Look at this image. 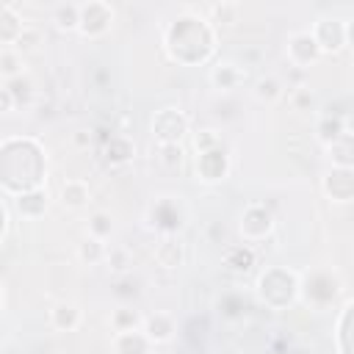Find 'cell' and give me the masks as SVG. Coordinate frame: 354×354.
Wrapping results in <instances>:
<instances>
[{
	"instance_id": "cell-1",
	"label": "cell",
	"mask_w": 354,
	"mask_h": 354,
	"mask_svg": "<svg viewBox=\"0 0 354 354\" xmlns=\"http://www.w3.org/2000/svg\"><path fill=\"white\" fill-rule=\"evenodd\" d=\"M257 290H260V299H263L268 307H277V310H279V296H277V293H282V301L290 304V301L299 296V279H296L293 271L268 268V271L260 274Z\"/></svg>"
},
{
	"instance_id": "cell-2",
	"label": "cell",
	"mask_w": 354,
	"mask_h": 354,
	"mask_svg": "<svg viewBox=\"0 0 354 354\" xmlns=\"http://www.w3.org/2000/svg\"><path fill=\"white\" fill-rule=\"evenodd\" d=\"M188 133V116L177 108H160L152 116V136L158 144H180Z\"/></svg>"
},
{
	"instance_id": "cell-3",
	"label": "cell",
	"mask_w": 354,
	"mask_h": 354,
	"mask_svg": "<svg viewBox=\"0 0 354 354\" xmlns=\"http://www.w3.org/2000/svg\"><path fill=\"white\" fill-rule=\"evenodd\" d=\"M113 22V8L102 0H88V3H80V33L88 36V39H97L102 33H108Z\"/></svg>"
},
{
	"instance_id": "cell-4",
	"label": "cell",
	"mask_w": 354,
	"mask_h": 354,
	"mask_svg": "<svg viewBox=\"0 0 354 354\" xmlns=\"http://www.w3.org/2000/svg\"><path fill=\"white\" fill-rule=\"evenodd\" d=\"M243 241H263L266 235H271L274 230V216L266 205H249L241 213V224H238Z\"/></svg>"
},
{
	"instance_id": "cell-5",
	"label": "cell",
	"mask_w": 354,
	"mask_h": 354,
	"mask_svg": "<svg viewBox=\"0 0 354 354\" xmlns=\"http://www.w3.org/2000/svg\"><path fill=\"white\" fill-rule=\"evenodd\" d=\"M321 55H324V53H321L318 41L313 39V33H310V30L290 33V39H288V61H290L293 66L304 69V66L315 64Z\"/></svg>"
},
{
	"instance_id": "cell-6",
	"label": "cell",
	"mask_w": 354,
	"mask_h": 354,
	"mask_svg": "<svg viewBox=\"0 0 354 354\" xmlns=\"http://www.w3.org/2000/svg\"><path fill=\"white\" fill-rule=\"evenodd\" d=\"M313 39L318 41V47H321V53H337L343 44H346V22H340V19H329V17H321V19H315V25H313Z\"/></svg>"
},
{
	"instance_id": "cell-7",
	"label": "cell",
	"mask_w": 354,
	"mask_h": 354,
	"mask_svg": "<svg viewBox=\"0 0 354 354\" xmlns=\"http://www.w3.org/2000/svg\"><path fill=\"white\" fill-rule=\"evenodd\" d=\"M321 188L332 202H354V169L332 166L324 174Z\"/></svg>"
},
{
	"instance_id": "cell-8",
	"label": "cell",
	"mask_w": 354,
	"mask_h": 354,
	"mask_svg": "<svg viewBox=\"0 0 354 354\" xmlns=\"http://www.w3.org/2000/svg\"><path fill=\"white\" fill-rule=\"evenodd\" d=\"M227 171H230V158H227V152L221 147L196 158V174L205 183H218V180L227 177Z\"/></svg>"
},
{
	"instance_id": "cell-9",
	"label": "cell",
	"mask_w": 354,
	"mask_h": 354,
	"mask_svg": "<svg viewBox=\"0 0 354 354\" xmlns=\"http://www.w3.org/2000/svg\"><path fill=\"white\" fill-rule=\"evenodd\" d=\"M14 207L22 218H41L47 213V191L44 188H25L14 196Z\"/></svg>"
},
{
	"instance_id": "cell-10",
	"label": "cell",
	"mask_w": 354,
	"mask_h": 354,
	"mask_svg": "<svg viewBox=\"0 0 354 354\" xmlns=\"http://www.w3.org/2000/svg\"><path fill=\"white\" fill-rule=\"evenodd\" d=\"M144 335L149 337V343H169L177 332V324L169 313H152V315H144Z\"/></svg>"
},
{
	"instance_id": "cell-11",
	"label": "cell",
	"mask_w": 354,
	"mask_h": 354,
	"mask_svg": "<svg viewBox=\"0 0 354 354\" xmlns=\"http://www.w3.org/2000/svg\"><path fill=\"white\" fill-rule=\"evenodd\" d=\"M155 260L163 268H180L185 263V246L177 235H166L158 246H155Z\"/></svg>"
},
{
	"instance_id": "cell-12",
	"label": "cell",
	"mask_w": 354,
	"mask_h": 354,
	"mask_svg": "<svg viewBox=\"0 0 354 354\" xmlns=\"http://www.w3.org/2000/svg\"><path fill=\"white\" fill-rule=\"evenodd\" d=\"M254 249L249 243H235V246H227L224 254H221V263L227 271L232 274H246L252 266H254Z\"/></svg>"
},
{
	"instance_id": "cell-13",
	"label": "cell",
	"mask_w": 354,
	"mask_h": 354,
	"mask_svg": "<svg viewBox=\"0 0 354 354\" xmlns=\"http://www.w3.org/2000/svg\"><path fill=\"white\" fill-rule=\"evenodd\" d=\"M111 346H113V354H147L152 343L144 335V329H136V332H113Z\"/></svg>"
},
{
	"instance_id": "cell-14",
	"label": "cell",
	"mask_w": 354,
	"mask_h": 354,
	"mask_svg": "<svg viewBox=\"0 0 354 354\" xmlns=\"http://www.w3.org/2000/svg\"><path fill=\"white\" fill-rule=\"evenodd\" d=\"M210 83H213V88H218V91H232L235 86L243 83V72H241L238 64L221 61V64H216V66L210 69Z\"/></svg>"
},
{
	"instance_id": "cell-15",
	"label": "cell",
	"mask_w": 354,
	"mask_h": 354,
	"mask_svg": "<svg viewBox=\"0 0 354 354\" xmlns=\"http://www.w3.org/2000/svg\"><path fill=\"white\" fill-rule=\"evenodd\" d=\"M80 307L72 304V301H58L53 310H50V324L58 329V332H75L80 326Z\"/></svg>"
},
{
	"instance_id": "cell-16",
	"label": "cell",
	"mask_w": 354,
	"mask_h": 354,
	"mask_svg": "<svg viewBox=\"0 0 354 354\" xmlns=\"http://www.w3.org/2000/svg\"><path fill=\"white\" fill-rule=\"evenodd\" d=\"M326 155L332 160V166H340V169H354V133H343L337 141H332L326 147Z\"/></svg>"
},
{
	"instance_id": "cell-17",
	"label": "cell",
	"mask_w": 354,
	"mask_h": 354,
	"mask_svg": "<svg viewBox=\"0 0 354 354\" xmlns=\"http://www.w3.org/2000/svg\"><path fill=\"white\" fill-rule=\"evenodd\" d=\"M22 30H25V25H22V19L17 17L14 6H11V3H6V6L0 8V44L14 47V41L19 39V33H22Z\"/></svg>"
},
{
	"instance_id": "cell-18",
	"label": "cell",
	"mask_w": 354,
	"mask_h": 354,
	"mask_svg": "<svg viewBox=\"0 0 354 354\" xmlns=\"http://www.w3.org/2000/svg\"><path fill=\"white\" fill-rule=\"evenodd\" d=\"M136 155V144L127 136H111L105 141V160L111 166H124L127 160H133Z\"/></svg>"
},
{
	"instance_id": "cell-19",
	"label": "cell",
	"mask_w": 354,
	"mask_h": 354,
	"mask_svg": "<svg viewBox=\"0 0 354 354\" xmlns=\"http://www.w3.org/2000/svg\"><path fill=\"white\" fill-rule=\"evenodd\" d=\"M88 199H91V191H88V185L83 180H66L61 185V202H64V207L80 210V207L88 205Z\"/></svg>"
},
{
	"instance_id": "cell-20",
	"label": "cell",
	"mask_w": 354,
	"mask_h": 354,
	"mask_svg": "<svg viewBox=\"0 0 354 354\" xmlns=\"http://www.w3.org/2000/svg\"><path fill=\"white\" fill-rule=\"evenodd\" d=\"M50 17L58 30H77L80 28V3H58V6H53Z\"/></svg>"
},
{
	"instance_id": "cell-21",
	"label": "cell",
	"mask_w": 354,
	"mask_h": 354,
	"mask_svg": "<svg viewBox=\"0 0 354 354\" xmlns=\"http://www.w3.org/2000/svg\"><path fill=\"white\" fill-rule=\"evenodd\" d=\"M108 324L113 332H136L144 326V315H138V310H133V307H116L111 313Z\"/></svg>"
},
{
	"instance_id": "cell-22",
	"label": "cell",
	"mask_w": 354,
	"mask_h": 354,
	"mask_svg": "<svg viewBox=\"0 0 354 354\" xmlns=\"http://www.w3.org/2000/svg\"><path fill=\"white\" fill-rule=\"evenodd\" d=\"M77 257H80L86 266H100V263H105V257H108V246H105V241L86 235V238L77 243Z\"/></svg>"
},
{
	"instance_id": "cell-23",
	"label": "cell",
	"mask_w": 354,
	"mask_h": 354,
	"mask_svg": "<svg viewBox=\"0 0 354 354\" xmlns=\"http://www.w3.org/2000/svg\"><path fill=\"white\" fill-rule=\"evenodd\" d=\"M3 88H8V91H11V97H14V102H17V105H28V102L33 100V80H30L28 75H17V77L6 80V83H3Z\"/></svg>"
},
{
	"instance_id": "cell-24",
	"label": "cell",
	"mask_w": 354,
	"mask_h": 354,
	"mask_svg": "<svg viewBox=\"0 0 354 354\" xmlns=\"http://www.w3.org/2000/svg\"><path fill=\"white\" fill-rule=\"evenodd\" d=\"M315 133H318V138L329 147L332 141H337V138L346 133V124H343L340 116H321L318 124H315Z\"/></svg>"
},
{
	"instance_id": "cell-25",
	"label": "cell",
	"mask_w": 354,
	"mask_h": 354,
	"mask_svg": "<svg viewBox=\"0 0 354 354\" xmlns=\"http://www.w3.org/2000/svg\"><path fill=\"white\" fill-rule=\"evenodd\" d=\"M113 232V221H111V213L105 210H97L88 216V224H86V235L91 238H100V241H108Z\"/></svg>"
},
{
	"instance_id": "cell-26",
	"label": "cell",
	"mask_w": 354,
	"mask_h": 354,
	"mask_svg": "<svg viewBox=\"0 0 354 354\" xmlns=\"http://www.w3.org/2000/svg\"><path fill=\"white\" fill-rule=\"evenodd\" d=\"M0 75H3L6 80L17 77V75H25V72H22V55H19L14 47H3V50H0Z\"/></svg>"
},
{
	"instance_id": "cell-27",
	"label": "cell",
	"mask_w": 354,
	"mask_h": 354,
	"mask_svg": "<svg viewBox=\"0 0 354 354\" xmlns=\"http://www.w3.org/2000/svg\"><path fill=\"white\" fill-rule=\"evenodd\" d=\"M254 97H257L260 102H274V100L282 97V83H279L277 77H263V80H257V86H254Z\"/></svg>"
},
{
	"instance_id": "cell-28",
	"label": "cell",
	"mask_w": 354,
	"mask_h": 354,
	"mask_svg": "<svg viewBox=\"0 0 354 354\" xmlns=\"http://www.w3.org/2000/svg\"><path fill=\"white\" fill-rule=\"evenodd\" d=\"M158 158L166 169H177L185 158V149H183V144H158Z\"/></svg>"
},
{
	"instance_id": "cell-29",
	"label": "cell",
	"mask_w": 354,
	"mask_h": 354,
	"mask_svg": "<svg viewBox=\"0 0 354 354\" xmlns=\"http://www.w3.org/2000/svg\"><path fill=\"white\" fill-rule=\"evenodd\" d=\"M41 44V30L39 28H30V25H25V30L19 33V39L14 41V50L22 55V53H30V50H36Z\"/></svg>"
},
{
	"instance_id": "cell-30",
	"label": "cell",
	"mask_w": 354,
	"mask_h": 354,
	"mask_svg": "<svg viewBox=\"0 0 354 354\" xmlns=\"http://www.w3.org/2000/svg\"><path fill=\"white\" fill-rule=\"evenodd\" d=\"M194 147H196L199 155H205V152H210V149H218V147H221V138H218L216 130H199V133L194 136Z\"/></svg>"
},
{
	"instance_id": "cell-31",
	"label": "cell",
	"mask_w": 354,
	"mask_h": 354,
	"mask_svg": "<svg viewBox=\"0 0 354 354\" xmlns=\"http://www.w3.org/2000/svg\"><path fill=\"white\" fill-rule=\"evenodd\" d=\"M213 14L218 22H238V6L235 3H218V6H213Z\"/></svg>"
},
{
	"instance_id": "cell-32",
	"label": "cell",
	"mask_w": 354,
	"mask_h": 354,
	"mask_svg": "<svg viewBox=\"0 0 354 354\" xmlns=\"http://www.w3.org/2000/svg\"><path fill=\"white\" fill-rule=\"evenodd\" d=\"M105 263H108V268H113V271H124V268H127V252H124V249H108Z\"/></svg>"
},
{
	"instance_id": "cell-33",
	"label": "cell",
	"mask_w": 354,
	"mask_h": 354,
	"mask_svg": "<svg viewBox=\"0 0 354 354\" xmlns=\"http://www.w3.org/2000/svg\"><path fill=\"white\" fill-rule=\"evenodd\" d=\"M8 230H11V205H8V199H3V230H0L3 241L8 238Z\"/></svg>"
},
{
	"instance_id": "cell-34",
	"label": "cell",
	"mask_w": 354,
	"mask_h": 354,
	"mask_svg": "<svg viewBox=\"0 0 354 354\" xmlns=\"http://www.w3.org/2000/svg\"><path fill=\"white\" fill-rule=\"evenodd\" d=\"M14 105H17V102H14L11 91H8V88H0V111H3V113H11Z\"/></svg>"
},
{
	"instance_id": "cell-35",
	"label": "cell",
	"mask_w": 354,
	"mask_h": 354,
	"mask_svg": "<svg viewBox=\"0 0 354 354\" xmlns=\"http://www.w3.org/2000/svg\"><path fill=\"white\" fill-rule=\"evenodd\" d=\"M293 100H296V105H304V102H313V94H310L307 88H299V91L293 94Z\"/></svg>"
},
{
	"instance_id": "cell-36",
	"label": "cell",
	"mask_w": 354,
	"mask_h": 354,
	"mask_svg": "<svg viewBox=\"0 0 354 354\" xmlns=\"http://www.w3.org/2000/svg\"><path fill=\"white\" fill-rule=\"evenodd\" d=\"M346 44H351V47H354V19H351V22H346Z\"/></svg>"
},
{
	"instance_id": "cell-37",
	"label": "cell",
	"mask_w": 354,
	"mask_h": 354,
	"mask_svg": "<svg viewBox=\"0 0 354 354\" xmlns=\"http://www.w3.org/2000/svg\"><path fill=\"white\" fill-rule=\"evenodd\" d=\"M75 141H77L80 147H88V144H91V138H86V133H83V130H80V133H75Z\"/></svg>"
}]
</instances>
